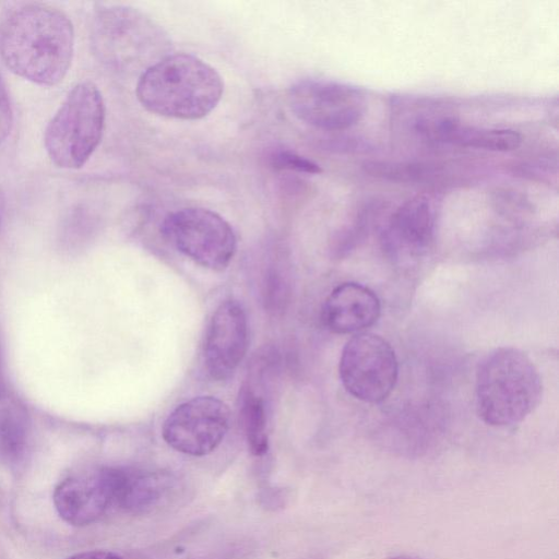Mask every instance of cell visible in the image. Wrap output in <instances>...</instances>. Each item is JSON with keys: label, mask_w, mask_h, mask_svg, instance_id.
Segmentation results:
<instances>
[{"label": "cell", "mask_w": 559, "mask_h": 559, "mask_svg": "<svg viewBox=\"0 0 559 559\" xmlns=\"http://www.w3.org/2000/svg\"><path fill=\"white\" fill-rule=\"evenodd\" d=\"M74 53V28L61 10L23 3L0 23V57L14 74L41 86L67 75Z\"/></svg>", "instance_id": "obj_1"}, {"label": "cell", "mask_w": 559, "mask_h": 559, "mask_svg": "<svg viewBox=\"0 0 559 559\" xmlns=\"http://www.w3.org/2000/svg\"><path fill=\"white\" fill-rule=\"evenodd\" d=\"M224 83L218 72L190 53H169L140 76L136 98L150 112L181 120L207 116L219 103Z\"/></svg>", "instance_id": "obj_2"}, {"label": "cell", "mask_w": 559, "mask_h": 559, "mask_svg": "<svg viewBox=\"0 0 559 559\" xmlns=\"http://www.w3.org/2000/svg\"><path fill=\"white\" fill-rule=\"evenodd\" d=\"M476 409L493 427H509L524 420L540 403V374L522 350L499 347L487 354L476 371Z\"/></svg>", "instance_id": "obj_3"}, {"label": "cell", "mask_w": 559, "mask_h": 559, "mask_svg": "<svg viewBox=\"0 0 559 559\" xmlns=\"http://www.w3.org/2000/svg\"><path fill=\"white\" fill-rule=\"evenodd\" d=\"M90 43L94 56L106 68L139 76L171 53V40L164 28L142 11L128 5H105L96 10Z\"/></svg>", "instance_id": "obj_4"}, {"label": "cell", "mask_w": 559, "mask_h": 559, "mask_svg": "<svg viewBox=\"0 0 559 559\" xmlns=\"http://www.w3.org/2000/svg\"><path fill=\"white\" fill-rule=\"evenodd\" d=\"M105 103L93 82L75 84L44 131V145L50 160L64 169H79L102 141Z\"/></svg>", "instance_id": "obj_5"}, {"label": "cell", "mask_w": 559, "mask_h": 559, "mask_svg": "<svg viewBox=\"0 0 559 559\" xmlns=\"http://www.w3.org/2000/svg\"><path fill=\"white\" fill-rule=\"evenodd\" d=\"M160 230L177 250L206 269H226L236 252L234 229L207 209L183 207L171 212L164 218Z\"/></svg>", "instance_id": "obj_6"}, {"label": "cell", "mask_w": 559, "mask_h": 559, "mask_svg": "<svg viewBox=\"0 0 559 559\" xmlns=\"http://www.w3.org/2000/svg\"><path fill=\"white\" fill-rule=\"evenodd\" d=\"M338 373L350 395L364 402L378 403L394 389L399 364L386 340L373 333H359L345 344Z\"/></svg>", "instance_id": "obj_7"}, {"label": "cell", "mask_w": 559, "mask_h": 559, "mask_svg": "<svg viewBox=\"0 0 559 559\" xmlns=\"http://www.w3.org/2000/svg\"><path fill=\"white\" fill-rule=\"evenodd\" d=\"M293 114L301 121L326 131H341L357 124L366 115L367 98L352 84L306 79L288 92Z\"/></svg>", "instance_id": "obj_8"}, {"label": "cell", "mask_w": 559, "mask_h": 559, "mask_svg": "<svg viewBox=\"0 0 559 559\" xmlns=\"http://www.w3.org/2000/svg\"><path fill=\"white\" fill-rule=\"evenodd\" d=\"M228 406L214 396H198L177 406L166 418L162 435L174 450L203 456L223 441L229 427Z\"/></svg>", "instance_id": "obj_9"}, {"label": "cell", "mask_w": 559, "mask_h": 559, "mask_svg": "<svg viewBox=\"0 0 559 559\" xmlns=\"http://www.w3.org/2000/svg\"><path fill=\"white\" fill-rule=\"evenodd\" d=\"M248 347V321L245 309L236 300H225L214 311L203 345L209 374L228 379L243 359Z\"/></svg>", "instance_id": "obj_10"}, {"label": "cell", "mask_w": 559, "mask_h": 559, "mask_svg": "<svg viewBox=\"0 0 559 559\" xmlns=\"http://www.w3.org/2000/svg\"><path fill=\"white\" fill-rule=\"evenodd\" d=\"M108 493L110 506L131 514H146L167 501L176 487L167 472L132 467H104L97 472Z\"/></svg>", "instance_id": "obj_11"}, {"label": "cell", "mask_w": 559, "mask_h": 559, "mask_svg": "<svg viewBox=\"0 0 559 559\" xmlns=\"http://www.w3.org/2000/svg\"><path fill=\"white\" fill-rule=\"evenodd\" d=\"M436 214L426 195H416L401 204L381 231V246L394 260L421 255L433 240Z\"/></svg>", "instance_id": "obj_12"}, {"label": "cell", "mask_w": 559, "mask_h": 559, "mask_svg": "<svg viewBox=\"0 0 559 559\" xmlns=\"http://www.w3.org/2000/svg\"><path fill=\"white\" fill-rule=\"evenodd\" d=\"M380 312V300L373 290L359 283L346 282L326 297L322 321L331 332L348 334L374 324Z\"/></svg>", "instance_id": "obj_13"}, {"label": "cell", "mask_w": 559, "mask_h": 559, "mask_svg": "<svg viewBox=\"0 0 559 559\" xmlns=\"http://www.w3.org/2000/svg\"><path fill=\"white\" fill-rule=\"evenodd\" d=\"M53 503L69 524L83 526L98 520L110 507V500L98 474L69 477L55 489Z\"/></svg>", "instance_id": "obj_14"}, {"label": "cell", "mask_w": 559, "mask_h": 559, "mask_svg": "<svg viewBox=\"0 0 559 559\" xmlns=\"http://www.w3.org/2000/svg\"><path fill=\"white\" fill-rule=\"evenodd\" d=\"M424 136L462 147L491 152L516 150L521 134L506 128H476L464 126L453 117L430 118L424 129Z\"/></svg>", "instance_id": "obj_15"}, {"label": "cell", "mask_w": 559, "mask_h": 559, "mask_svg": "<svg viewBox=\"0 0 559 559\" xmlns=\"http://www.w3.org/2000/svg\"><path fill=\"white\" fill-rule=\"evenodd\" d=\"M31 420L25 406L13 395L0 392V462L17 467L26 459Z\"/></svg>", "instance_id": "obj_16"}, {"label": "cell", "mask_w": 559, "mask_h": 559, "mask_svg": "<svg viewBox=\"0 0 559 559\" xmlns=\"http://www.w3.org/2000/svg\"><path fill=\"white\" fill-rule=\"evenodd\" d=\"M239 400L240 419L248 447L253 455L261 456L269 449L264 401L249 384L241 388Z\"/></svg>", "instance_id": "obj_17"}, {"label": "cell", "mask_w": 559, "mask_h": 559, "mask_svg": "<svg viewBox=\"0 0 559 559\" xmlns=\"http://www.w3.org/2000/svg\"><path fill=\"white\" fill-rule=\"evenodd\" d=\"M271 165L280 170L319 174L320 165L290 150H276L270 156Z\"/></svg>", "instance_id": "obj_18"}, {"label": "cell", "mask_w": 559, "mask_h": 559, "mask_svg": "<svg viewBox=\"0 0 559 559\" xmlns=\"http://www.w3.org/2000/svg\"><path fill=\"white\" fill-rule=\"evenodd\" d=\"M13 126V110L5 83L0 74V144L9 136Z\"/></svg>", "instance_id": "obj_19"}, {"label": "cell", "mask_w": 559, "mask_h": 559, "mask_svg": "<svg viewBox=\"0 0 559 559\" xmlns=\"http://www.w3.org/2000/svg\"><path fill=\"white\" fill-rule=\"evenodd\" d=\"M250 551L248 546L238 545L228 547L200 559H245Z\"/></svg>", "instance_id": "obj_20"}, {"label": "cell", "mask_w": 559, "mask_h": 559, "mask_svg": "<svg viewBox=\"0 0 559 559\" xmlns=\"http://www.w3.org/2000/svg\"><path fill=\"white\" fill-rule=\"evenodd\" d=\"M68 559H122L119 555L108 550H90L75 554Z\"/></svg>", "instance_id": "obj_21"}, {"label": "cell", "mask_w": 559, "mask_h": 559, "mask_svg": "<svg viewBox=\"0 0 559 559\" xmlns=\"http://www.w3.org/2000/svg\"><path fill=\"white\" fill-rule=\"evenodd\" d=\"M4 211H5V195H4L3 189L0 186V226H1V223L3 219Z\"/></svg>", "instance_id": "obj_22"}, {"label": "cell", "mask_w": 559, "mask_h": 559, "mask_svg": "<svg viewBox=\"0 0 559 559\" xmlns=\"http://www.w3.org/2000/svg\"><path fill=\"white\" fill-rule=\"evenodd\" d=\"M389 559H421V558L415 557V556H408V555H400V556L391 557Z\"/></svg>", "instance_id": "obj_23"}]
</instances>
